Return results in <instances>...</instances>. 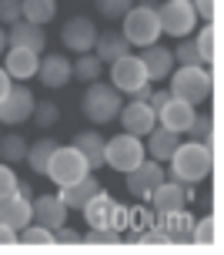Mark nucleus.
I'll return each instance as SVG.
<instances>
[{
  "mask_svg": "<svg viewBox=\"0 0 224 255\" xmlns=\"http://www.w3.org/2000/svg\"><path fill=\"white\" fill-rule=\"evenodd\" d=\"M214 168V151L211 144H201V141H181L177 144V151L171 154V168H164L167 171V178L174 181H184V185H198L211 175Z\"/></svg>",
  "mask_w": 224,
  "mask_h": 255,
  "instance_id": "nucleus-1",
  "label": "nucleus"
},
{
  "mask_svg": "<svg viewBox=\"0 0 224 255\" xmlns=\"http://www.w3.org/2000/svg\"><path fill=\"white\" fill-rule=\"evenodd\" d=\"M171 94L174 98H181V101L187 104H204L211 101L214 94V77L211 71H208V64H177L174 71H171Z\"/></svg>",
  "mask_w": 224,
  "mask_h": 255,
  "instance_id": "nucleus-2",
  "label": "nucleus"
},
{
  "mask_svg": "<svg viewBox=\"0 0 224 255\" xmlns=\"http://www.w3.org/2000/svg\"><path fill=\"white\" fill-rule=\"evenodd\" d=\"M121 34L127 37L131 47H150L161 37V20H157V3L154 0H141L121 17Z\"/></svg>",
  "mask_w": 224,
  "mask_h": 255,
  "instance_id": "nucleus-3",
  "label": "nucleus"
},
{
  "mask_svg": "<svg viewBox=\"0 0 224 255\" xmlns=\"http://www.w3.org/2000/svg\"><path fill=\"white\" fill-rule=\"evenodd\" d=\"M80 111L90 125H111V121H117V111H121V91L111 84H100V81H90L80 94Z\"/></svg>",
  "mask_w": 224,
  "mask_h": 255,
  "instance_id": "nucleus-4",
  "label": "nucleus"
},
{
  "mask_svg": "<svg viewBox=\"0 0 224 255\" xmlns=\"http://www.w3.org/2000/svg\"><path fill=\"white\" fill-rule=\"evenodd\" d=\"M80 212H84V222H87L90 229H114V232H121V235H124L127 222H131V218H127V208L117 202V198H111L104 188H100Z\"/></svg>",
  "mask_w": 224,
  "mask_h": 255,
  "instance_id": "nucleus-5",
  "label": "nucleus"
},
{
  "mask_svg": "<svg viewBox=\"0 0 224 255\" xmlns=\"http://www.w3.org/2000/svg\"><path fill=\"white\" fill-rule=\"evenodd\" d=\"M144 158H148V151H144V141L137 138V134L121 131V134L104 141V165L121 171V175H127L131 168H137Z\"/></svg>",
  "mask_w": 224,
  "mask_h": 255,
  "instance_id": "nucleus-6",
  "label": "nucleus"
},
{
  "mask_svg": "<svg viewBox=\"0 0 224 255\" xmlns=\"http://www.w3.org/2000/svg\"><path fill=\"white\" fill-rule=\"evenodd\" d=\"M87 171H90L87 161H84V154L77 151L74 144H57V148H54V154H50L47 171H44V175H47L57 188H67V185L80 181Z\"/></svg>",
  "mask_w": 224,
  "mask_h": 255,
  "instance_id": "nucleus-7",
  "label": "nucleus"
},
{
  "mask_svg": "<svg viewBox=\"0 0 224 255\" xmlns=\"http://www.w3.org/2000/svg\"><path fill=\"white\" fill-rule=\"evenodd\" d=\"M157 20H161V34L167 37H187L198 27V13L191 0H164V7H157Z\"/></svg>",
  "mask_w": 224,
  "mask_h": 255,
  "instance_id": "nucleus-8",
  "label": "nucleus"
},
{
  "mask_svg": "<svg viewBox=\"0 0 224 255\" xmlns=\"http://www.w3.org/2000/svg\"><path fill=\"white\" fill-rule=\"evenodd\" d=\"M144 84H150V81L137 54H124V57L111 61V88H117L127 98H134V91H141Z\"/></svg>",
  "mask_w": 224,
  "mask_h": 255,
  "instance_id": "nucleus-9",
  "label": "nucleus"
},
{
  "mask_svg": "<svg viewBox=\"0 0 224 255\" xmlns=\"http://www.w3.org/2000/svg\"><path fill=\"white\" fill-rule=\"evenodd\" d=\"M194 195H198L194 185H184V181H174V178H164L157 188L150 191L148 202L154 205V215H167V212H181V208H187V202H191Z\"/></svg>",
  "mask_w": 224,
  "mask_h": 255,
  "instance_id": "nucleus-10",
  "label": "nucleus"
},
{
  "mask_svg": "<svg viewBox=\"0 0 224 255\" xmlns=\"http://www.w3.org/2000/svg\"><path fill=\"white\" fill-rule=\"evenodd\" d=\"M97 24L84 13H77V17H67V24L61 27V44L71 54H90L97 44Z\"/></svg>",
  "mask_w": 224,
  "mask_h": 255,
  "instance_id": "nucleus-11",
  "label": "nucleus"
},
{
  "mask_svg": "<svg viewBox=\"0 0 224 255\" xmlns=\"http://www.w3.org/2000/svg\"><path fill=\"white\" fill-rule=\"evenodd\" d=\"M127 178V195H134L137 202H148L150 191L157 188L164 178H167V171H164L161 161H154V158H144L137 168H131L124 175Z\"/></svg>",
  "mask_w": 224,
  "mask_h": 255,
  "instance_id": "nucleus-12",
  "label": "nucleus"
},
{
  "mask_svg": "<svg viewBox=\"0 0 224 255\" xmlns=\"http://www.w3.org/2000/svg\"><path fill=\"white\" fill-rule=\"evenodd\" d=\"M34 104H37V98H34L30 88H10L0 98V125L17 128V125H24V121H30Z\"/></svg>",
  "mask_w": 224,
  "mask_h": 255,
  "instance_id": "nucleus-13",
  "label": "nucleus"
},
{
  "mask_svg": "<svg viewBox=\"0 0 224 255\" xmlns=\"http://www.w3.org/2000/svg\"><path fill=\"white\" fill-rule=\"evenodd\" d=\"M117 118H121V128H124L127 134H137V138H148L150 128L157 125V115H154V108H150L148 101H131L121 104V111H117Z\"/></svg>",
  "mask_w": 224,
  "mask_h": 255,
  "instance_id": "nucleus-14",
  "label": "nucleus"
},
{
  "mask_svg": "<svg viewBox=\"0 0 224 255\" xmlns=\"http://www.w3.org/2000/svg\"><path fill=\"white\" fill-rule=\"evenodd\" d=\"M30 212H34V222L50 232L67 225V205H64L61 195H37V198H30Z\"/></svg>",
  "mask_w": 224,
  "mask_h": 255,
  "instance_id": "nucleus-15",
  "label": "nucleus"
},
{
  "mask_svg": "<svg viewBox=\"0 0 224 255\" xmlns=\"http://www.w3.org/2000/svg\"><path fill=\"white\" fill-rule=\"evenodd\" d=\"M7 47H27V51L34 54H44L47 47V34H44V27L40 24H30V20H13L7 27Z\"/></svg>",
  "mask_w": 224,
  "mask_h": 255,
  "instance_id": "nucleus-16",
  "label": "nucleus"
},
{
  "mask_svg": "<svg viewBox=\"0 0 224 255\" xmlns=\"http://www.w3.org/2000/svg\"><path fill=\"white\" fill-rule=\"evenodd\" d=\"M37 77H40V84L50 91H61L67 88L74 77H71V61L64 57V54H44L40 57V67H37Z\"/></svg>",
  "mask_w": 224,
  "mask_h": 255,
  "instance_id": "nucleus-17",
  "label": "nucleus"
},
{
  "mask_svg": "<svg viewBox=\"0 0 224 255\" xmlns=\"http://www.w3.org/2000/svg\"><path fill=\"white\" fill-rule=\"evenodd\" d=\"M0 67L10 74V81H30V77H37L40 54L27 51V47H7V57Z\"/></svg>",
  "mask_w": 224,
  "mask_h": 255,
  "instance_id": "nucleus-18",
  "label": "nucleus"
},
{
  "mask_svg": "<svg viewBox=\"0 0 224 255\" xmlns=\"http://www.w3.org/2000/svg\"><path fill=\"white\" fill-rule=\"evenodd\" d=\"M194 115H198V108H194V104H187V101H181V98L171 94V98L164 101V108L157 111V125L171 128V131H177V134H184Z\"/></svg>",
  "mask_w": 224,
  "mask_h": 255,
  "instance_id": "nucleus-19",
  "label": "nucleus"
},
{
  "mask_svg": "<svg viewBox=\"0 0 224 255\" xmlns=\"http://www.w3.org/2000/svg\"><path fill=\"white\" fill-rule=\"evenodd\" d=\"M137 57H141V64H144L150 84H154V81H167L171 71H174V54L167 51V47H161V44L144 47V54H137Z\"/></svg>",
  "mask_w": 224,
  "mask_h": 255,
  "instance_id": "nucleus-20",
  "label": "nucleus"
},
{
  "mask_svg": "<svg viewBox=\"0 0 224 255\" xmlns=\"http://www.w3.org/2000/svg\"><path fill=\"white\" fill-rule=\"evenodd\" d=\"M181 138L184 134H177V131H171V128H164V125H154L150 128V134H148V144H144V151L154 158V161H171V154L177 151V144H181Z\"/></svg>",
  "mask_w": 224,
  "mask_h": 255,
  "instance_id": "nucleus-21",
  "label": "nucleus"
},
{
  "mask_svg": "<svg viewBox=\"0 0 224 255\" xmlns=\"http://www.w3.org/2000/svg\"><path fill=\"white\" fill-rule=\"evenodd\" d=\"M0 222L3 225H10V229H24V225H30L34 222V212H30V198H24V195H7V198H0Z\"/></svg>",
  "mask_w": 224,
  "mask_h": 255,
  "instance_id": "nucleus-22",
  "label": "nucleus"
},
{
  "mask_svg": "<svg viewBox=\"0 0 224 255\" xmlns=\"http://www.w3.org/2000/svg\"><path fill=\"white\" fill-rule=\"evenodd\" d=\"M97 191H100L97 175H94V171H87L80 181H74V185L61 188V198H64V205H67V212H80V208H84V205H87Z\"/></svg>",
  "mask_w": 224,
  "mask_h": 255,
  "instance_id": "nucleus-23",
  "label": "nucleus"
},
{
  "mask_svg": "<svg viewBox=\"0 0 224 255\" xmlns=\"http://www.w3.org/2000/svg\"><path fill=\"white\" fill-rule=\"evenodd\" d=\"M157 229H164V235L171 242H191V229H194V215H187V208L181 212H167V215H157L154 222Z\"/></svg>",
  "mask_w": 224,
  "mask_h": 255,
  "instance_id": "nucleus-24",
  "label": "nucleus"
},
{
  "mask_svg": "<svg viewBox=\"0 0 224 255\" xmlns=\"http://www.w3.org/2000/svg\"><path fill=\"white\" fill-rule=\"evenodd\" d=\"M124 54H131V44H127V37L121 30H100L97 34V44H94V57L97 61L111 64L117 57H124Z\"/></svg>",
  "mask_w": 224,
  "mask_h": 255,
  "instance_id": "nucleus-25",
  "label": "nucleus"
},
{
  "mask_svg": "<svg viewBox=\"0 0 224 255\" xmlns=\"http://www.w3.org/2000/svg\"><path fill=\"white\" fill-rule=\"evenodd\" d=\"M104 141H107V138H100L94 128H90V131H77V134H74V148L84 154V161H87L90 171L104 168Z\"/></svg>",
  "mask_w": 224,
  "mask_h": 255,
  "instance_id": "nucleus-26",
  "label": "nucleus"
},
{
  "mask_svg": "<svg viewBox=\"0 0 224 255\" xmlns=\"http://www.w3.org/2000/svg\"><path fill=\"white\" fill-rule=\"evenodd\" d=\"M20 17L44 27L57 17V0H20Z\"/></svg>",
  "mask_w": 224,
  "mask_h": 255,
  "instance_id": "nucleus-27",
  "label": "nucleus"
},
{
  "mask_svg": "<svg viewBox=\"0 0 224 255\" xmlns=\"http://www.w3.org/2000/svg\"><path fill=\"white\" fill-rule=\"evenodd\" d=\"M54 148H57V141L54 138H40L34 141V144H27V168L34 171V175H44L47 171V161H50V154H54Z\"/></svg>",
  "mask_w": 224,
  "mask_h": 255,
  "instance_id": "nucleus-28",
  "label": "nucleus"
},
{
  "mask_svg": "<svg viewBox=\"0 0 224 255\" xmlns=\"http://www.w3.org/2000/svg\"><path fill=\"white\" fill-rule=\"evenodd\" d=\"M100 74H104V61H97L94 54H77V61H71V77L80 84L100 81Z\"/></svg>",
  "mask_w": 224,
  "mask_h": 255,
  "instance_id": "nucleus-29",
  "label": "nucleus"
},
{
  "mask_svg": "<svg viewBox=\"0 0 224 255\" xmlns=\"http://www.w3.org/2000/svg\"><path fill=\"white\" fill-rule=\"evenodd\" d=\"M27 144L30 141L24 134H0V161H7V165H20L27 158Z\"/></svg>",
  "mask_w": 224,
  "mask_h": 255,
  "instance_id": "nucleus-30",
  "label": "nucleus"
},
{
  "mask_svg": "<svg viewBox=\"0 0 224 255\" xmlns=\"http://www.w3.org/2000/svg\"><path fill=\"white\" fill-rule=\"evenodd\" d=\"M194 47L201 54V64H214V57H218V27L214 24L201 27L198 37H194Z\"/></svg>",
  "mask_w": 224,
  "mask_h": 255,
  "instance_id": "nucleus-31",
  "label": "nucleus"
},
{
  "mask_svg": "<svg viewBox=\"0 0 224 255\" xmlns=\"http://www.w3.org/2000/svg\"><path fill=\"white\" fill-rule=\"evenodd\" d=\"M191 242L201 245V249H208V245L218 242V222L211 215L204 218H194V229H191Z\"/></svg>",
  "mask_w": 224,
  "mask_h": 255,
  "instance_id": "nucleus-32",
  "label": "nucleus"
},
{
  "mask_svg": "<svg viewBox=\"0 0 224 255\" xmlns=\"http://www.w3.org/2000/svg\"><path fill=\"white\" fill-rule=\"evenodd\" d=\"M184 134H187V141H201V144H211V141H214V121H211V115H194Z\"/></svg>",
  "mask_w": 224,
  "mask_h": 255,
  "instance_id": "nucleus-33",
  "label": "nucleus"
},
{
  "mask_svg": "<svg viewBox=\"0 0 224 255\" xmlns=\"http://www.w3.org/2000/svg\"><path fill=\"white\" fill-rule=\"evenodd\" d=\"M17 242L20 245H54V232L37 225V222H30V225H24L17 232Z\"/></svg>",
  "mask_w": 224,
  "mask_h": 255,
  "instance_id": "nucleus-34",
  "label": "nucleus"
},
{
  "mask_svg": "<svg viewBox=\"0 0 224 255\" xmlns=\"http://www.w3.org/2000/svg\"><path fill=\"white\" fill-rule=\"evenodd\" d=\"M30 121L47 131V128H54L57 121H61V108H57L54 101H37V104H34V115H30Z\"/></svg>",
  "mask_w": 224,
  "mask_h": 255,
  "instance_id": "nucleus-35",
  "label": "nucleus"
},
{
  "mask_svg": "<svg viewBox=\"0 0 224 255\" xmlns=\"http://www.w3.org/2000/svg\"><path fill=\"white\" fill-rule=\"evenodd\" d=\"M134 3H137V0H94L97 13H100V17H107V20H121Z\"/></svg>",
  "mask_w": 224,
  "mask_h": 255,
  "instance_id": "nucleus-36",
  "label": "nucleus"
},
{
  "mask_svg": "<svg viewBox=\"0 0 224 255\" xmlns=\"http://www.w3.org/2000/svg\"><path fill=\"white\" fill-rule=\"evenodd\" d=\"M121 242V232L114 229H90L87 235H80V245H117Z\"/></svg>",
  "mask_w": 224,
  "mask_h": 255,
  "instance_id": "nucleus-37",
  "label": "nucleus"
},
{
  "mask_svg": "<svg viewBox=\"0 0 224 255\" xmlns=\"http://www.w3.org/2000/svg\"><path fill=\"white\" fill-rule=\"evenodd\" d=\"M171 54H174V64H201V54H198V47H194V37H181V44H177Z\"/></svg>",
  "mask_w": 224,
  "mask_h": 255,
  "instance_id": "nucleus-38",
  "label": "nucleus"
},
{
  "mask_svg": "<svg viewBox=\"0 0 224 255\" xmlns=\"http://www.w3.org/2000/svg\"><path fill=\"white\" fill-rule=\"evenodd\" d=\"M17 175H13V168L7 165V161H0V198H7V195H13L17 191Z\"/></svg>",
  "mask_w": 224,
  "mask_h": 255,
  "instance_id": "nucleus-39",
  "label": "nucleus"
},
{
  "mask_svg": "<svg viewBox=\"0 0 224 255\" xmlns=\"http://www.w3.org/2000/svg\"><path fill=\"white\" fill-rule=\"evenodd\" d=\"M137 242L141 245H171V239L164 235V229H144V232H137Z\"/></svg>",
  "mask_w": 224,
  "mask_h": 255,
  "instance_id": "nucleus-40",
  "label": "nucleus"
},
{
  "mask_svg": "<svg viewBox=\"0 0 224 255\" xmlns=\"http://www.w3.org/2000/svg\"><path fill=\"white\" fill-rule=\"evenodd\" d=\"M13 20H20V0H0V24L10 27Z\"/></svg>",
  "mask_w": 224,
  "mask_h": 255,
  "instance_id": "nucleus-41",
  "label": "nucleus"
},
{
  "mask_svg": "<svg viewBox=\"0 0 224 255\" xmlns=\"http://www.w3.org/2000/svg\"><path fill=\"white\" fill-rule=\"evenodd\" d=\"M194 3V13H198V20L204 17L208 24H214V17H218V0H191Z\"/></svg>",
  "mask_w": 224,
  "mask_h": 255,
  "instance_id": "nucleus-42",
  "label": "nucleus"
},
{
  "mask_svg": "<svg viewBox=\"0 0 224 255\" xmlns=\"http://www.w3.org/2000/svg\"><path fill=\"white\" fill-rule=\"evenodd\" d=\"M54 245H80V232L61 225V229L54 232Z\"/></svg>",
  "mask_w": 224,
  "mask_h": 255,
  "instance_id": "nucleus-43",
  "label": "nucleus"
},
{
  "mask_svg": "<svg viewBox=\"0 0 224 255\" xmlns=\"http://www.w3.org/2000/svg\"><path fill=\"white\" fill-rule=\"evenodd\" d=\"M167 98H171V91H154V88H150V98H148V104L154 108V115H157V111L164 108V101H167Z\"/></svg>",
  "mask_w": 224,
  "mask_h": 255,
  "instance_id": "nucleus-44",
  "label": "nucleus"
},
{
  "mask_svg": "<svg viewBox=\"0 0 224 255\" xmlns=\"http://www.w3.org/2000/svg\"><path fill=\"white\" fill-rule=\"evenodd\" d=\"M0 245H17V229L0 222Z\"/></svg>",
  "mask_w": 224,
  "mask_h": 255,
  "instance_id": "nucleus-45",
  "label": "nucleus"
},
{
  "mask_svg": "<svg viewBox=\"0 0 224 255\" xmlns=\"http://www.w3.org/2000/svg\"><path fill=\"white\" fill-rule=\"evenodd\" d=\"M13 88V81H10V74H7V71H3V67H0V98H3V94H7V91Z\"/></svg>",
  "mask_w": 224,
  "mask_h": 255,
  "instance_id": "nucleus-46",
  "label": "nucleus"
},
{
  "mask_svg": "<svg viewBox=\"0 0 224 255\" xmlns=\"http://www.w3.org/2000/svg\"><path fill=\"white\" fill-rule=\"evenodd\" d=\"M17 195H24V198H34V188H30L27 181H17Z\"/></svg>",
  "mask_w": 224,
  "mask_h": 255,
  "instance_id": "nucleus-47",
  "label": "nucleus"
},
{
  "mask_svg": "<svg viewBox=\"0 0 224 255\" xmlns=\"http://www.w3.org/2000/svg\"><path fill=\"white\" fill-rule=\"evenodd\" d=\"M0 47L7 51V30H3V24H0Z\"/></svg>",
  "mask_w": 224,
  "mask_h": 255,
  "instance_id": "nucleus-48",
  "label": "nucleus"
},
{
  "mask_svg": "<svg viewBox=\"0 0 224 255\" xmlns=\"http://www.w3.org/2000/svg\"><path fill=\"white\" fill-rule=\"evenodd\" d=\"M0 57H3V47H0Z\"/></svg>",
  "mask_w": 224,
  "mask_h": 255,
  "instance_id": "nucleus-49",
  "label": "nucleus"
}]
</instances>
